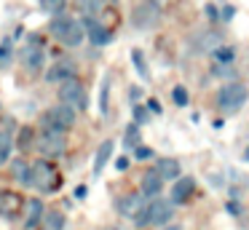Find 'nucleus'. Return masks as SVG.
Returning a JSON list of instances; mask_svg holds the SVG:
<instances>
[{
  "label": "nucleus",
  "instance_id": "obj_31",
  "mask_svg": "<svg viewBox=\"0 0 249 230\" xmlns=\"http://www.w3.org/2000/svg\"><path fill=\"white\" fill-rule=\"evenodd\" d=\"M140 139H137V126H129L126 128V144H137Z\"/></svg>",
  "mask_w": 249,
  "mask_h": 230
},
{
  "label": "nucleus",
  "instance_id": "obj_15",
  "mask_svg": "<svg viewBox=\"0 0 249 230\" xmlns=\"http://www.w3.org/2000/svg\"><path fill=\"white\" fill-rule=\"evenodd\" d=\"M86 35H89V40H91L94 46H107L110 37H113L107 27H102L99 21H94V19H86Z\"/></svg>",
  "mask_w": 249,
  "mask_h": 230
},
{
  "label": "nucleus",
  "instance_id": "obj_6",
  "mask_svg": "<svg viewBox=\"0 0 249 230\" xmlns=\"http://www.w3.org/2000/svg\"><path fill=\"white\" fill-rule=\"evenodd\" d=\"M59 99L62 105L72 107V110H86L89 105V96H86V88H83V83L78 78H70L65 80V83H59Z\"/></svg>",
  "mask_w": 249,
  "mask_h": 230
},
{
  "label": "nucleus",
  "instance_id": "obj_34",
  "mask_svg": "<svg viewBox=\"0 0 249 230\" xmlns=\"http://www.w3.org/2000/svg\"><path fill=\"white\" fill-rule=\"evenodd\" d=\"M147 107H150L153 112H161V107H158V102H156V99H150V105H147Z\"/></svg>",
  "mask_w": 249,
  "mask_h": 230
},
{
  "label": "nucleus",
  "instance_id": "obj_25",
  "mask_svg": "<svg viewBox=\"0 0 249 230\" xmlns=\"http://www.w3.org/2000/svg\"><path fill=\"white\" fill-rule=\"evenodd\" d=\"M65 3L67 0H40V8L46 11V14H59V11H65Z\"/></svg>",
  "mask_w": 249,
  "mask_h": 230
},
{
  "label": "nucleus",
  "instance_id": "obj_5",
  "mask_svg": "<svg viewBox=\"0 0 249 230\" xmlns=\"http://www.w3.org/2000/svg\"><path fill=\"white\" fill-rule=\"evenodd\" d=\"M158 19H161V8L156 0H137L131 8V21L137 30H150L158 24Z\"/></svg>",
  "mask_w": 249,
  "mask_h": 230
},
{
  "label": "nucleus",
  "instance_id": "obj_23",
  "mask_svg": "<svg viewBox=\"0 0 249 230\" xmlns=\"http://www.w3.org/2000/svg\"><path fill=\"white\" fill-rule=\"evenodd\" d=\"M131 59H134V67H137V72H140L145 80L150 78V72H147V64H145V56H142V51H137V48H134V51H131Z\"/></svg>",
  "mask_w": 249,
  "mask_h": 230
},
{
  "label": "nucleus",
  "instance_id": "obj_17",
  "mask_svg": "<svg viewBox=\"0 0 249 230\" xmlns=\"http://www.w3.org/2000/svg\"><path fill=\"white\" fill-rule=\"evenodd\" d=\"M156 171L161 174L163 182H169V179H179V171H182V166H179V160H174V158H161V160L156 163Z\"/></svg>",
  "mask_w": 249,
  "mask_h": 230
},
{
  "label": "nucleus",
  "instance_id": "obj_4",
  "mask_svg": "<svg viewBox=\"0 0 249 230\" xmlns=\"http://www.w3.org/2000/svg\"><path fill=\"white\" fill-rule=\"evenodd\" d=\"M30 187H38L43 193H51L59 187V174L56 169L49 163V160H38L33 163V171H30Z\"/></svg>",
  "mask_w": 249,
  "mask_h": 230
},
{
  "label": "nucleus",
  "instance_id": "obj_30",
  "mask_svg": "<svg viewBox=\"0 0 249 230\" xmlns=\"http://www.w3.org/2000/svg\"><path fill=\"white\" fill-rule=\"evenodd\" d=\"M107 94H110V80H105L102 83V102H99V105H102V112H107Z\"/></svg>",
  "mask_w": 249,
  "mask_h": 230
},
{
  "label": "nucleus",
  "instance_id": "obj_28",
  "mask_svg": "<svg viewBox=\"0 0 249 230\" xmlns=\"http://www.w3.org/2000/svg\"><path fill=\"white\" fill-rule=\"evenodd\" d=\"M30 139H33V131L30 128H22V134H19V147H30Z\"/></svg>",
  "mask_w": 249,
  "mask_h": 230
},
{
  "label": "nucleus",
  "instance_id": "obj_27",
  "mask_svg": "<svg viewBox=\"0 0 249 230\" xmlns=\"http://www.w3.org/2000/svg\"><path fill=\"white\" fill-rule=\"evenodd\" d=\"M172 96H174V102H177L179 107H182V105H188V91H185L182 86H177V88L172 91Z\"/></svg>",
  "mask_w": 249,
  "mask_h": 230
},
{
  "label": "nucleus",
  "instance_id": "obj_7",
  "mask_svg": "<svg viewBox=\"0 0 249 230\" xmlns=\"http://www.w3.org/2000/svg\"><path fill=\"white\" fill-rule=\"evenodd\" d=\"M38 150L43 155H49V158H56V155H62L67 150V137L65 131H59V128H43V131L38 134Z\"/></svg>",
  "mask_w": 249,
  "mask_h": 230
},
{
  "label": "nucleus",
  "instance_id": "obj_35",
  "mask_svg": "<svg viewBox=\"0 0 249 230\" xmlns=\"http://www.w3.org/2000/svg\"><path fill=\"white\" fill-rule=\"evenodd\" d=\"M163 230H185V228H182V225H166Z\"/></svg>",
  "mask_w": 249,
  "mask_h": 230
},
{
  "label": "nucleus",
  "instance_id": "obj_2",
  "mask_svg": "<svg viewBox=\"0 0 249 230\" xmlns=\"http://www.w3.org/2000/svg\"><path fill=\"white\" fill-rule=\"evenodd\" d=\"M51 35L59 43H65V46H81L86 30H83V24L78 19H72V16H56V19L51 21Z\"/></svg>",
  "mask_w": 249,
  "mask_h": 230
},
{
  "label": "nucleus",
  "instance_id": "obj_21",
  "mask_svg": "<svg viewBox=\"0 0 249 230\" xmlns=\"http://www.w3.org/2000/svg\"><path fill=\"white\" fill-rule=\"evenodd\" d=\"M30 171H33V166L27 163V160H14L11 163V174H14V179H19L22 185H30Z\"/></svg>",
  "mask_w": 249,
  "mask_h": 230
},
{
  "label": "nucleus",
  "instance_id": "obj_10",
  "mask_svg": "<svg viewBox=\"0 0 249 230\" xmlns=\"http://www.w3.org/2000/svg\"><path fill=\"white\" fill-rule=\"evenodd\" d=\"M145 206H147V201H145L142 193H129V195H124L118 201V212L124 214V217H129V219H137L142 212H145Z\"/></svg>",
  "mask_w": 249,
  "mask_h": 230
},
{
  "label": "nucleus",
  "instance_id": "obj_32",
  "mask_svg": "<svg viewBox=\"0 0 249 230\" xmlns=\"http://www.w3.org/2000/svg\"><path fill=\"white\" fill-rule=\"evenodd\" d=\"M134 118H137L140 123H145V121H147V112L142 110V107H134Z\"/></svg>",
  "mask_w": 249,
  "mask_h": 230
},
{
  "label": "nucleus",
  "instance_id": "obj_36",
  "mask_svg": "<svg viewBox=\"0 0 249 230\" xmlns=\"http://www.w3.org/2000/svg\"><path fill=\"white\" fill-rule=\"evenodd\" d=\"M244 160L249 163V144H247V150H244Z\"/></svg>",
  "mask_w": 249,
  "mask_h": 230
},
{
  "label": "nucleus",
  "instance_id": "obj_9",
  "mask_svg": "<svg viewBox=\"0 0 249 230\" xmlns=\"http://www.w3.org/2000/svg\"><path fill=\"white\" fill-rule=\"evenodd\" d=\"M43 59H46L43 40L38 35H30V40L22 46V64L30 72H38V70H43Z\"/></svg>",
  "mask_w": 249,
  "mask_h": 230
},
{
  "label": "nucleus",
  "instance_id": "obj_29",
  "mask_svg": "<svg viewBox=\"0 0 249 230\" xmlns=\"http://www.w3.org/2000/svg\"><path fill=\"white\" fill-rule=\"evenodd\" d=\"M134 155H137L140 160H147V158H153V150H150V147H142V144H137Z\"/></svg>",
  "mask_w": 249,
  "mask_h": 230
},
{
  "label": "nucleus",
  "instance_id": "obj_1",
  "mask_svg": "<svg viewBox=\"0 0 249 230\" xmlns=\"http://www.w3.org/2000/svg\"><path fill=\"white\" fill-rule=\"evenodd\" d=\"M174 217V203L163 201V198H156L145 206V212L134 219L137 228H161V225H169V219Z\"/></svg>",
  "mask_w": 249,
  "mask_h": 230
},
{
  "label": "nucleus",
  "instance_id": "obj_18",
  "mask_svg": "<svg viewBox=\"0 0 249 230\" xmlns=\"http://www.w3.org/2000/svg\"><path fill=\"white\" fill-rule=\"evenodd\" d=\"M193 190H196V182L190 179V177L177 179V185H174V190H172V203H185L193 195Z\"/></svg>",
  "mask_w": 249,
  "mask_h": 230
},
{
  "label": "nucleus",
  "instance_id": "obj_24",
  "mask_svg": "<svg viewBox=\"0 0 249 230\" xmlns=\"http://www.w3.org/2000/svg\"><path fill=\"white\" fill-rule=\"evenodd\" d=\"M11 155V137L6 131H0V163H6Z\"/></svg>",
  "mask_w": 249,
  "mask_h": 230
},
{
  "label": "nucleus",
  "instance_id": "obj_22",
  "mask_svg": "<svg viewBox=\"0 0 249 230\" xmlns=\"http://www.w3.org/2000/svg\"><path fill=\"white\" fill-rule=\"evenodd\" d=\"M212 53H214V59H217L220 64H231V62H233V56H236L231 46H220V48H214Z\"/></svg>",
  "mask_w": 249,
  "mask_h": 230
},
{
  "label": "nucleus",
  "instance_id": "obj_12",
  "mask_svg": "<svg viewBox=\"0 0 249 230\" xmlns=\"http://www.w3.org/2000/svg\"><path fill=\"white\" fill-rule=\"evenodd\" d=\"M161 187H163L161 174H158L156 169L145 171V177H142V182H140V193H142V195H145V198H158V195H161Z\"/></svg>",
  "mask_w": 249,
  "mask_h": 230
},
{
  "label": "nucleus",
  "instance_id": "obj_11",
  "mask_svg": "<svg viewBox=\"0 0 249 230\" xmlns=\"http://www.w3.org/2000/svg\"><path fill=\"white\" fill-rule=\"evenodd\" d=\"M75 78V64L70 62V59H62V62L51 64L49 72H46V80L49 83H65V80Z\"/></svg>",
  "mask_w": 249,
  "mask_h": 230
},
{
  "label": "nucleus",
  "instance_id": "obj_8",
  "mask_svg": "<svg viewBox=\"0 0 249 230\" xmlns=\"http://www.w3.org/2000/svg\"><path fill=\"white\" fill-rule=\"evenodd\" d=\"M72 123H75V110L67 105H54L49 107V110L43 112V128H59V131H67V128H72Z\"/></svg>",
  "mask_w": 249,
  "mask_h": 230
},
{
  "label": "nucleus",
  "instance_id": "obj_33",
  "mask_svg": "<svg viewBox=\"0 0 249 230\" xmlns=\"http://www.w3.org/2000/svg\"><path fill=\"white\" fill-rule=\"evenodd\" d=\"M126 166H129V158H118V160H115V169H121V171H124Z\"/></svg>",
  "mask_w": 249,
  "mask_h": 230
},
{
  "label": "nucleus",
  "instance_id": "obj_13",
  "mask_svg": "<svg viewBox=\"0 0 249 230\" xmlns=\"http://www.w3.org/2000/svg\"><path fill=\"white\" fill-rule=\"evenodd\" d=\"M22 209V195L14 190H0V214L3 217H14Z\"/></svg>",
  "mask_w": 249,
  "mask_h": 230
},
{
  "label": "nucleus",
  "instance_id": "obj_20",
  "mask_svg": "<svg viewBox=\"0 0 249 230\" xmlns=\"http://www.w3.org/2000/svg\"><path fill=\"white\" fill-rule=\"evenodd\" d=\"M110 155H113V142H102L99 144V150H97V155H94V174H99V171L105 169V163L110 160Z\"/></svg>",
  "mask_w": 249,
  "mask_h": 230
},
{
  "label": "nucleus",
  "instance_id": "obj_16",
  "mask_svg": "<svg viewBox=\"0 0 249 230\" xmlns=\"http://www.w3.org/2000/svg\"><path fill=\"white\" fill-rule=\"evenodd\" d=\"M193 43H196V51H214V48L222 46V35H220V32H212L209 30V32L196 35Z\"/></svg>",
  "mask_w": 249,
  "mask_h": 230
},
{
  "label": "nucleus",
  "instance_id": "obj_3",
  "mask_svg": "<svg viewBox=\"0 0 249 230\" xmlns=\"http://www.w3.org/2000/svg\"><path fill=\"white\" fill-rule=\"evenodd\" d=\"M247 99H249V88L244 83H228L217 94V105H220L222 112H238Z\"/></svg>",
  "mask_w": 249,
  "mask_h": 230
},
{
  "label": "nucleus",
  "instance_id": "obj_14",
  "mask_svg": "<svg viewBox=\"0 0 249 230\" xmlns=\"http://www.w3.org/2000/svg\"><path fill=\"white\" fill-rule=\"evenodd\" d=\"M24 228L33 230L40 225V219H43V201H38V198H30L27 203H24Z\"/></svg>",
  "mask_w": 249,
  "mask_h": 230
},
{
  "label": "nucleus",
  "instance_id": "obj_26",
  "mask_svg": "<svg viewBox=\"0 0 249 230\" xmlns=\"http://www.w3.org/2000/svg\"><path fill=\"white\" fill-rule=\"evenodd\" d=\"M102 0H81V8H83V14H97V11H102Z\"/></svg>",
  "mask_w": 249,
  "mask_h": 230
},
{
  "label": "nucleus",
  "instance_id": "obj_19",
  "mask_svg": "<svg viewBox=\"0 0 249 230\" xmlns=\"http://www.w3.org/2000/svg\"><path fill=\"white\" fill-rule=\"evenodd\" d=\"M40 230H65V214L62 212H46L40 219Z\"/></svg>",
  "mask_w": 249,
  "mask_h": 230
}]
</instances>
